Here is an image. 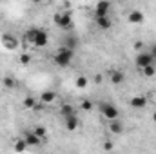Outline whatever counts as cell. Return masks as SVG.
Masks as SVG:
<instances>
[{"label": "cell", "mask_w": 156, "mask_h": 154, "mask_svg": "<svg viewBox=\"0 0 156 154\" xmlns=\"http://www.w3.org/2000/svg\"><path fill=\"white\" fill-rule=\"evenodd\" d=\"M73 56H75V51L64 45V47H60V49L56 51V54H55V64L60 65V67H67V65L71 64Z\"/></svg>", "instance_id": "6da1fadb"}, {"label": "cell", "mask_w": 156, "mask_h": 154, "mask_svg": "<svg viewBox=\"0 0 156 154\" xmlns=\"http://www.w3.org/2000/svg\"><path fill=\"white\" fill-rule=\"evenodd\" d=\"M55 24H56L60 29H69V27L73 26L71 15H69V13H56V15H55Z\"/></svg>", "instance_id": "7a4b0ae2"}, {"label": "cell", "mask_w": 156, "mask_h": 154, "mask_svg": "<svg viewBox=\"0 0 156 154\" xmlns=\"http://www.w3.org/2000/svg\"><path fill=\"white\" fill-rule=\"evenodd\" d=\"M47 42H49L47 33H45L44 29H37V27H35V37H33V40H31V44H35L37 47H45Z\"/></svg>", "instance_id": "3957f363"}, {"label": "cell", "mask_w": 156, "mask_h": 154, "mask_svg": "<svg viewBox=\"0 0 156 154\" xmlns=\"http://www.w3.org/2000/svg\"><path fill=\"white\" fill-rule=\"evenodd\" d=\"M100 109H102V114L105 116L107 120H118V109L113 105V103H107V102H104Z\"/></svg>", "instance_id": "277c9868"}, {"label": "cell", "mask_w": 156, "mask_h": 154, "mask_svg": "<svg viewBox=\"0 0 156 154\" xmlns=\"http://www.w3.org/2000/svg\"><path fill=\"white\" fill-rule=\"evenodd\" d=\"M136 65H138L140 69H145V67L153 65V54H151V53H140V54L136 56Z\"/></svg>", "instance_id": "5b68a950"}, {"label": "cell", "mask_w": 156, "mask_h": 154, "mask_svg": "<svg viewBox=\"0 0 156 154\" xmlns=\"http://www.w3.org/2000/svg\"><path fill=\"white\" fill-rule=\"evenodd\" d=\"M2 45L5 47V49H16L18 47V38L16 37H13V35H9V33H5V35H2Z\"/></svg>", "instance_id": "8992f818"}, {"label": "cell", "mask_w": 156, "mask_h": 154, "mask_svg": "<svg viewBox=\"0 0 156 154\" xmlns=\"http://www.w3.org/2000/svg\"><path fill=\"white\" fill-rule=\"evenodd\" d=\"M109 7H111V4H109V2H105V0L98 2V4H96V7H94V15H96V18H100V16H107Z\"/></svg>", "instance_id": "52a82bcc"}, {"label": "cell", "mask_w": 156, "mask_h": 154, "mask_svg": "<svg viewBox=\"0 0 156 154\" xmlns=\"http://www.w3.org/2000/svg\"><path fill=\"white\" fill-rule=\"evenodd\" d=\"M24 142H26V145H27V147H37V145H40V143H42V140H40V138L35 134V132H33V131H27V132H26Z\"/></svg>", "instance_id": "ba28073f"}, {"label": "cell", "mask_w": 156, "mask_h": 154, "mask_svg": "<svg viewBox=\"0 0 156 154\" xmlns=\"http://www.w3.org/2000/svg\"><path fill=\"white\" fill-rule=\"evenodd\" d=\"M60 114L64 116V120H67V118H71V116H76V113H75V107H73L71 103H62Z\"/></svg>", "instance_id": "9c48e42d"}, {"label": "cell", "mask_w": 156, "mask_h": 154, "mask_svg": "<svg viewBox=\"0 0 156 154\" xmlns=\"http://www.w3.org/2000/svg\"><path fill=\"white\" fill-rule=\"evenodd\" d=\"M109 78H111V82L113 83H122L123 80H125V75L122 73V71H116V69H113V71H109Z\"/></svg>", "instance_id": "30bf717a"}, {"label": "cell", "mask_w": 156, "mask_h": 154, "mask_svg": "<svg viewBox=\"0 0 156 154\" xmlns=\"http://www.w3.org/2000/svg\"><path fill=\"white\" fill-rule=\"evenodd\" d=\"M64 123H66V129H67V131H75V129H78V125H80L78 116H71V118L64 120Z\"/></svg>", "instance_id": "8fae6325"}, {"label": "cell", "mask_w": 156, "mask_h": 154, "mask_svg": "<svg viewBox=\"0 0 156 154\" xmlns=\"http://www.w3.org/2000/svg\"><path fill=\"white\" fill-rule=\"evenodd\" d=\"M129 22H131V24H142V22H144V13H142V11H131Z\"/></svg>", "instance_id": "7c38bea8"}, {"label": "cell", "mask_w": 156, "mask_h": 154, "mask_svg": "<svg viewBox=\"0 0 156 154\" xmlns=\"http://www.w3.org/2000/svg\"><path fill=\"white\" fill-rule=\"evenodd\" d=\"M96 24H98L100 29H111V26H113V22H111L109 16H100V18H96Z\"/></svg>", "instance_id": "4fadbf2b"}, {"label": "cell", "mask_w": 156, "mask_h": 154, "mask_svg": "<svg viewBox=\"0 0 156 154\" xmlns=\"http://www.w3.org/2000/svg\"><path fill=\"white\" fill-rule=\"evenodd\" d=\"M55 98H56V94L53 91H44L40 94V102L42 103H51V102H55Z\"/></svg>", "instance_id": "5bb4252c"}, {"label": "cell", "mask_w": 156, "mask_h": 154, "mask_svg": "<svg viewBox=\"0 0 156 154\" xmlns=\"http://www.w3.org/2000/svg\"><path fill=\"white\" fill-rule=\"evenodd\" d=\"M131 105H133V107L142 109V107H145V105H147V100H145L144 96H134V98H131Z\"/></svg>", "instance_id": "9a60e30c"}, {"label": "cell", "mask_w": 156, "mask_h": 154, "mask_svg": "<svg viewBox=\"0 0 156 154\" xmlns=\"http://www.w3.org/2000/svg\"><path fill=\"white\" fill-rule=\"evenodd\" d=\"M109 131L115 132V134H122V132H123V123L118 121V120H113V123L109 125Z\"/></svg>", "instance_id": "2e32d148"}, {"label": "cell", "mask_w": 156, "mask_h": 154, "mask_svg": "<svg viewBox=\"0 0 156 154\" xmlns=\"http://www.w3.org/2000/svg\"><path fill=\"white\" fill-rule=\"evenodd\" d=\"M33 132H35V134L38 136L40 140H44V138L47 136V129H45V127H42V125H37V127L33 129Z\"/></svg>", "instance_id": "e0dca14e"}, {"label": "cell", "mask_w": 156, "mask_h": 154, "mask_svg": "<svg viewBox=\"0 0 156 154\" xmlns=\"http://www.w3.org/2000/svg\"><path fill=\"white\" fill-rule=\"evenodd\" d=\"M26 147H27V145H26L24 140H16V142H15V151H16V152H24Z\"/></svg>", "instance_id": "ac0fdd59"}, {"label": "cell", "mask_w": 156, "mask_h": 154, "mask_svg": "<svg viewBox=\"0 0 156 154\" xmlns=\"http://www.w3.org/2000/svg\"><path fill=\"white\" fill-rule=\"evenodd\" d=\"M76 87L78 89H85V87H87V78L85 76H78L76 78Z\"/></svg>", "instance_id": "d6986e66"}, {"label": "cell", "mask_w": 156, "mask_h": 154, "mask_svg": "<svg viewBox=\"0 0 156 154\" xmlns=\"http://www.w3.org/2000/svg\"><path fill=\"white\" fill-rule=\"evenodd\" d=\"M2 82H4V87H7V89H13V87H15V80L11 76H5Z\"/></svg>", "instance_id": "ffe728a7"}, {"label": "cell", "mask_w": 156, "mask_h": 154, "mask_svg": "<svg viewBox=\"0 0 156 154\" xmlns=\"http://www.w3.org/2000/svg\"><path fill=\"white\" fill-rule=\"evenodd\" d=\"M24 105H26L27 109H33V107H35V98H33V96H27V98L24 100Z\"/></svg>", "instance_id": "44dd1931"}, {"label": "cell", "mask_w": 156, "mask_h": 154, "mask_svg": "<svg viewBox=\"0 0 156 154\" xmlns=\"http://www.w3.org/2000/svg\"><path fill=\"white\" fill-rule=\"evenodd\" d=\"M82 109H83V111H91V109H93V102H91V100H83V102H82Z\"/></svg>", "instance_id": "7402d4cb"}, {"label": "cell", "mask_w": 156, "mask_h": 154, "mask_svg": "<svg viewBox=\"0 0 156 154\" xmlns=\"http://www.w3.org/2000/svg\"><path fill=\"white\" fill-rule=\"evenodd\" d=\"M142 71H144L145 76H153V75H154V67H153V65H149V67H145V69H142Z\"/></svg>", "instance_id": "603a6c76"}, {"label": "cell", "mask_w": 156, "mask_h": 154, "mask_svg": "<svg viewBox=\"0 0 156 154\" xmlns=\"http://www.w3.org/2000/svg\"><path fill=\"white\" fill-rule=\"evenodd\" d=\"M20 62H22L24 65H27V64L31 62V56H29V54H22V56H20Z\"/></svg>", "instance_id": "cb8c5ba5"}, {"label": "cell", "mask_w": 156, "mask_h": 154, "mask_svg": "<svg viewBox=\"0 0 156 154\" xmlns=\"http://www.w3.org/2000/svg\"><path fill=\"white\" fill-rule=\"evenodd\" d=\"M104 149H105V151H111V149H113V142H105V143H104Z\"/></svg>", "instance_id": "d4e9b609"}, {"label": "cell", "mask_w": 156, "mask_h": 154, "mask_svg": "<svg viewBox=\"0 0 156 154\" xmlns=\"http://www.w3.org/2000/svg\"><path fill=\"white\" fill-rule=\"evenodd\" d=\"M94 82H96V83H100V82H102V76H100V75H96V76H94Z\"/></svg>", "instance_id": "484cf974"}, {"label": "cell", "mask_w": 156, "mask_h": 154, "mask_svg": "<svg viewBox=\"0 0 156 154\" xmlns=\"http://www.w3.org/2000/svg\"><path fill=\"white\" fill-rule=\"evenodd\" d=\"M153 120H154V123H156V111H154V114H153Z\"/></svg>", "instance_id": "4316f807"}, {"label": "cell", "mask_w": 156, "mask_h": 154, "mask_svg": "<svg viewBox=\"0 0 156 154\" xmlns=\"http://www.w3.org/2000/svg\"><path fill=\"white\" fill-rule=\"evenodd\" d=\"M154 100H156V94H154Z\"/></svg>", "instance_id": "83f0119b"}]
</instances>
